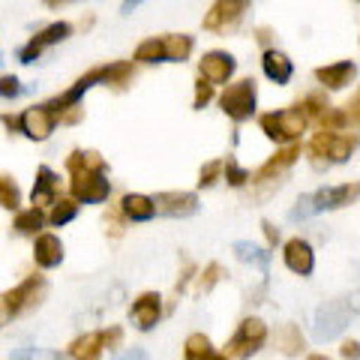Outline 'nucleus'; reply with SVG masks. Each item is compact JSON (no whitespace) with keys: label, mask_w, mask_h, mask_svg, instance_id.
Instances as JSON below:
<instances>
[{"label":"nucleus","mask_w":360,"mask_h":360,"mask_svg":"<svg viewBox=\"0 0 360 360\" xmlns=\"http://www.w3.org/2000/svg\"><path fill=\"white\" fill-rule=\"evenodd\" d=\"M25 94V84H21V78L15 72H0V99L4 103H13Z\"/></svg>","instance_id":"obj_34"},{"label":"nucleus","mask_w":360,"mask_h":360,"mask_svg":"<svg viewBox=\"0 0 360 360\" xmlns=\"http://www.w3.org/2000/svg\"><path fill=\"white\" fill-rule=\"evenodd\" d=\"M70 195L78 205H105L111 195L108 172H82L70 174Z\"/></svg>","instance_id":"obj_9"},{"label":"nucleus","mask_w":360,"mask_h":360,"mask_svg":"<svg viewBox=\"0 0 360 360\" xmlns=\"http://www.w3.org/2000/svg\"><path fill=\"white\" fill-rule=\"evenodd\" d=\"M103 330H84L78 333L75 340L70 342V348H66V354H70V360H99L103 357Z\"/></svg>","instance_id":"obj_23"},{"label":"nucleus","mask_w":360,"mask_h":360,"mask_svg":"<svg viewBox=\"0 0 360 360\" xmlns=\"http://www.w3.org/2000/svg\"><path fill=\"white\" fill-rule=\"evenodd\" d=\"M4 295H6L13 319H18V315H27V312L42 307V300L49 297V279H45L42 274H27L9 291H4Z\"/></svg>","instance_id":"obj_8"},{"label":"nucleus","mask_w":360,"mask_h":360,"mask_svg":"<svg viewBox=\"0 0 360 360\" xmlns=\"http://www.w3.org/2000/svg\"><path fill=\"white\" fill-rule=\"evenodd\" d=\"M54 129H58V115L49 105H27L25 111H18V135H25L27 141H49Z\"/></svg>","instance_id":"obj_10"},{"label":"nucleus","mask_w":360,"mask_h":360,"mask_svg":"<svg viewBox=\"0 0 360 360\" xmlns=\"http://www.w3.org/2000/svg\"><path fill=\"white\" fill-rule=\"evenodd\" d=\"M267 342V324L258 319V315H246L238 324V330L229 342H225V357L229 360H250L252 354H258Z\"/></svg>","instance_id":"obj_7"},{"label":"nucleus","mask_w":360,"mask_h":360,"mask_svg":"<svg viewBox=\"0 0 360 360\" xmlns=\"http://www.w3.org/2000/svg\"><path fill=\"white\" fill-rule=\"evenodd\" d=\"M340 354H342L345 360H360V342H357V340H345V342L340 345Z\"/></svg>","instance_id":"obj_43"},{"label":"nucleus","mask_w":360,"mask_h":360,"mask_svg":"<svg viewBox=\"0 0 360 360\" xmlns=\"http://www.w3.org/2000/svg\"><path fill=\"white\" fill-rule=\"evenodd\" d=\"M21 201H25V195H21L18 180L13 174L0 172V210L15 213V210H21Z\"/></svg>","instance_id":"obj_29"},{"label":"nucleus","mask_w":360,"mask_h":360,"mask_svg":"<svg viewBox=\"0 0 360 360\" xmlns=\"http://www.w3.org/2000/svg\"><path fill=\"white\" fill-rule=\"evenodd\" d=\"M262 70L274 84H288L291 75H295V63H291L288 54L276 51V49H264L262 54Z\"/></svg>","instance_id":"obj_22"},{"label":"nucleus","mask_w":360,"mask_h":360,"mask_svg":"<svg viewBox=\"0 0 360 360\" xmlns=\"http://www.w3.org/2000/svg\"><path fill=\"white\" fill-rule=\"evenodd\" d=\"M219 279H222V267H219L217 262L207 264V267H205V274L198 276V295H207V291H210L213 285H217Z\"/></svg>","instance_id":"obj_38"},{"label":"nucleus","mask_w":360,"mask_h":360,"mask_svg":"<svg viewBox=\"0 0 360 360\" xmlns=\"http://www.w3.org/2000/svg\"><path fill=\"white\" fill-rule=\"evenodd\" d=\"M120 217L127 222H150L156 217V207H153V195H144V193H127L120 198Z\"/></svg>","instance_id":"obj_21"},{"label":"nucleus","mask_w":360,"mask_h":360,"mask_svg":"<svg viewBox=\"0 0 360 360\" xmlns=\"http://www.w3.org/2000/svg\"><path fill=\"white\" fill-rule=\"evenodd\" d=\"M222 174H225V184L234 186V189L246 186V184H250V177H252L250 168H243L238 160H225L222 162Z\"/></svg>","instance_id":"obj_33"},{"label":"nucleus","mask_w":360,"mask_h":360,"mask_svg":"<svg viewBox=\"0 0 360 360\" xmlns=\"http://www.w3.org/2000/svg\"><path fill=\"white\" fill-rule=\"evenodd\" d=\"M60 198V174L51 165H39L33 174V186H30V205L33 207H51Z\"/></svg>","instance_id":"obj_16"},{"label":"nucleus","mask_w":360,"mask_h":360,"mask_svg":"<svg viewBox=\"0 0 360 360\" xmlns=\"http://www.w3.org/2000/svg\"><path fill=\"white\" fill-rule=\"evenodd\" d=\"M132 63H165V51H162V37H150L141 39L135 45Z\"/></svg>","instance_id":"obj_31"},{"label":"nucleus","mask_w":360,"mask_h":360,"mask_svg":"<svg viewBox=\"0 0 360 360\" xmlns=\"http://www.w3.org/2000/svg\"><path fill=\"white\" fill-rule=\"evenodd\" d=\"M184 360H213V345L205 333H189L184 342Z\"/></svg>","instance_id":"obj_32"},{"label":"nucleus","mask_w":360,"mask_h":360,"mask_svg":"<svg viewBox=\"0 0 360 360\" xmlns=\"http://www.w3.org/2000/svg\"><path fill=\"white\" fill-rule=\"evenodd\" d=\"M160 319H162V297L156 291H141L129 307V321L135 324V330L148 333L160 324Z\"/></svg>","instance_id":"obj_14"},{"label":"nucleus","mask_w":360,"mask_h":360,"mask_svg":"<svg viewBox=\"0 0 360 360\" xmlns=\"http://www.w3.org/2000/svg\"><path fill=\"white\" fill-rule=\"evenodd\" d=\"M234 70H238V60L229 51H207L198 60V78H205L210 84H229Z\"/></svg>","instance_id":"obj_17"},{"label":"nucleus","mask_w":360,"mask_h":360,"mask_svg":"<svg viewBox=\"0 0 360 360\" xmlns=\"http://www.w3.org/2000/svg\"><path fill=\"white\" fill-rule=\"evenodd\" d=\"M297 156H300V148L297 144H288V148H279L270 160L258 168V172L250 177L252 184H279V177H285V172L291 165L297 162Z\"/></svg>","instance_id":"obj_18"},{"label":"nucleus","mask_w":360,"mask_h":360,"mask_svg":"<svg viewBox=\"0 0 360 360\" xmlns=\"http://www.w3.org/2000/svg\"><path fill=\"white\" fill-rule=\"evenodd\" d=\"M13 321V312H9V303H6V295L0 291V330L6 328V324Z\"/></svg>","instance_id":"obj_47"},{"label":"nucleus","mask_w":360,"mask_h":360,"mask_svg":"<svg viewBox=\"0 0 360 360\" xmlns=\"http://www.w3.org/2000/svg\"><path fill=\"white\" fill-rule=\"evenodd\" d=\"M342 303H345L348 315H360V288H357V291H352V295H348Z\"/></svg>","instance_id":"obj_46"},{"label":"nucleus","mask_w":360,"mask_h":360,"mask_svg":"<svg viewBox=\"0 0 360 360\" xmlns=\"http://www.w3.org/2000/svg\"><path fill=\"white\" fill-rule=\"evenodd\" d=\"M0 127H4L9 135H18V115H13V111H4V115H0Z\"/></svg>","instance_id":"obj_44"},{"label":"nucleus","mask_w":360,"mask_h":360,"mask_svg":"<svg viewBox=\"0 0 360 360\" xmlns=\"http://www.w3.org/2000/svg\"><path fill=\"white\" fill-rule=\"evenodd\" d=\"M357 78V63L354 60H336L328 66H319L315 70V82L328 90H342Z\"/></svg>","instance_id":"obj_20"},{"label":"nucleus","mask_w":360,"mask_h":360,"mask_svg":"<svg viewBox=\"0 0 360 360\" xmlns=\"http://www.w3.org/2000/svg\"><path fill=\"white\" fill-rule=\"evenodd\" d=\"M307 360H330V357H324V354H309Z\"/></svg>","instance_id":"obj_52"},{"label":"nucleus","mask_w":360,"mask_h":360,"mask_svg":"<svg viewBox=\"0 0 360 360\" xmlns=\"http://www.w3.org/2000/svg\"><path fill=\"white\" fill-rule=\"evenodd\" d=\"M360 198V180H348V184L340 186H324L319 193H309V195H300L297 205L288 210V219H309V217H319L324 210H342L348 205H354Z\"/></svg>","instance_id":"obj_2"},{"label":"nucleus","mask_w":360,"mask_h":360,"mask_svg":"<svg viewBox=\"0 0 360 360\" xmlns=\"http://www.w3.org/2000/svg\"><path fill=\"white\" fill-rule=\"evenodd\" d=\"M115 360H150L144 348H127V352H120Z\"/></svg>","instance_id":"obj_45"},{"label":"nucleus","mask_w":360,"mask_h":360,"mask_svg":"<svg viewBox=\"0 0 360 360\" xmlns=\"http://www.w3.org/2000/svg\"><path fill=\"white\" fill-rule=\"evenodd\" d=\"M246 9H250V0H213V6L201 18V27L210 33H229L240 25Z\"/></svg>","instance_id":"obj_11"},{"label":"nucleus","mask_w":360,"mask_h":360,"mask_svg":"<svg viewBox=\"0 0 360 360\" xmlns=\"http://www.w3.org/2000/svg\"><path fill=\"white\" fill-rule=\"evenodd\" d=\"M13 234H18V238H37V234L45 229V210L42 207H21V210H15L13 213Z\"/></svg>","instance_id":"obj_24"},{"label":"nucleus","mask_w":360,"mask_h":360,"mask_svg":"<svg viewBox=\"0 0 360 360\" xmlns=\"http://www.w3.org/2000/svg\"><path fill=\"white\" fill-rule=\"evenodd\" d=\"M300 108H303V115H307V117H321L330 105H328V99H324V96L309 94L307 99H303V105H300Z\"/></svg>","instance_id":"obj_39"},{"label":"nucleus","mask_w":360,"mask_h":360,"mask_svg":"<svg viewBox=\"0 0 360 360\" xmlns=\"http://www.w3.org/2000/svg\"><path fill=\"white\" fill-rule=\"evenodd\" d=\"M30 258H33V264H37L39 270H54V267L63 264L66 246H63V240L54 231H39L37 238H33Z\"/></svg>","instance_id":"obj_13"},{"label":"nucleus","mask_w":360,"mask_h":360,"mask_svg":"<svg viewBox=\"0 0 360 360\" xmlns=\"http://www.w3.org/2000/svg\"><path fill=\"white\" fill-rule=\"evenodd\" d=\"M0 63H4V54H0Z\"/></svg>","instance_id":"obj_54"},{"label":"nucleus","mask_w":360,"mask_h":360,"mask_svg":"<svg viewBox=\"0 0 360 360\" xmlns=\"http://www.w3.org/2000/svg\"><path fill=\"white\" fill-rule=\"evenodd\" d=\"M120 345H123V328H117V324H108V328L103 330V348H105V352H117Z\"/></svg>","instance_id":"obj_42"},{"label":"nucleus","mask_w":360,"mask_h":360,"mask_svg":"<svg viewBox=\"0 0 360 360\" xmlns=\"http://www.w3.org/2000/svg\"><path fill=\"white\" fill-rule=\"evenodd\" d=\"M348 328V309L342 300H330V303H321L315 309V321H312V333L319 342H330L336 340L342 330Z\"/></svg>","instance_id":"obj_12"},{"label":"nucleus","mask_w":360,"mask_h":360,"mask_svg":"<svg viewBox=\"0 0 360 360\" xmlns=\"http://www.w3.org/2000/svg\"><path fill=\"white\" fill-rule=\"evenodd\" d=\"M219 108L225 117H231L234 123H243L255 115L258 108V84L255 78H240V82L229 84L219 94Z\"/></svg>","instance_id":"obj_6"},{"label":"nucleus","mask_w":360,"mask_h":360,"mask_svg":"<svg viewBox=\"0 0 360 360\" xmlns=\"http://www.w3.org/2000/svg\"><path fill=\"white\" fill-rule=\"evenodd\" d=\"M219 174H222V160L205 162V165H201V172H198V186H201V189H210V186L219 180Z\"/></svg>","instance_id":"obj_35"},{"label":"nucleus","mask_w":360,"mask_h":360,"mask_svg":"<svg viewBox=\"0 0 360 360\" xmlns=\"http://www.w3.org/2000/svg\"><path fill=\"white\" fill-rule=\"evenodd\" d=\"M193 49H195V39L189 37V33H165V37H162L165 63H184V60H189Z\"/></svg>","instance_id":"obj_27"},{"label":"nucleus","mask_w":360,"mask_h":360,"mask_svg":"<svg viewBox=\"0 0 360 360\" xmlns=\"http://www.w3.org/2000/svg\"><path fill=\"white\" fill-rule=\"evenodd\" d=\"M213 360H229V357H225V354H213Z\"/></svg>","instance_id":"obj_53"},{"label":"nucleus","mask_w":360,"mask_h":360,"mask_svg":"<svg viewBox=\"0 0 360 360\" xmlns=\"http://www.w3.org/2000/svg\"><path fill=\"white\" fill-rule=\"evenodd\" d=\"M75 33V25L72 21H51V25H45V27H39L33 37L25 42V45H18L15 49V60L18 63H25V66H30V63H37L39 58L49 49H54V45H60V42H66Z\"/></svg>","instance_id":"obj_5"},{"label":"nucleus","mask_w":360,"mask_h":360,"mask_svg":"<svg viewBox=\"0 0 360 360\" xmlns=\"http://www.w3.org/2000/svg\"><path fill=\"white\" fill-rule=\"evenodd\" d=\"M231 250H234V258H238V262L250 264L262 276H267V270H270V252L267 250H262V246L252 243V240H238Z\"/></svg>","instance_id":"obj_26"},{"label":"nucleus","mask_w":360,"mask_h":360,"mask_svg":"<svg viewBox=\"0 0 360 360\" xmlns=\"http://www.w3.org/2000/svg\"><path fill=\"white\" fill-rule=\"evenodd\" d=\"M66 172L70 174H82V172H108V162L103 153L96 150H84V148H75L70 150V156H66Z\"/></svg>","instance_id":"obj_25"},{"label":"nucleus","mask_w":360,"mask_h":360,"mask_svg":"<svg viewBox=\"0 0 360 360\" xmlns=\"http://www.w3.org/2000/svg\"><path fill=\"white\" fill-rule=\"evenodd\" d=\"M357 148V135H345V132H315L309 141V156L315 168H328V165H340L348 162Z\"/></svg>","instance_id":"obj_4"},{"label":"nucleus","mask_w":360,"mask_h":360,"mask_svg":"<svg viewBox=\"0 0 360 360\" xmlns=\"http://www.w3.org/2000/svg\"><path fill=\"white\" fill-rule=\"evenodd\" d=\"M258 42L270 45V27H258Z\"/></svg>","instance_id":"obj_51"},{"label":"nucleus","mask_w":360,"mask_h":360,"mask_svg":"<svg viewBox=\"0 0 360 360\" xmlns=\"http://www.w3.org/2000/svg\"><path fill=\"white\" fill-rule=\"evenodd\" d=\"M13 360H63L60 352H54V348H21V352L13 357Z\"/></svg>","instance_id":"obj_36"},{"label":"nucleus","mask_w":360,"mask_h":360,"mask_svg":"<svg viewBox=\"0 0 360 360\" xmlns=\"http://www.w3.org/2000/svg\"><path fill=\"white\" fill-rule=\"evenodd\" d=\"M342 117H345V127L360 129V87L354 90V96L342 105Z\"/></svg>","instance_id":"obj_37"},{"label":"nucleus","mask_w":360,"mask_h":360,"mask_svg":"<svg viewBox=\"0 0 360 360\" xmlns=\"http://www.w3.org/2000/svg\"><path fill=\"white\" fill-rule=\"evenodd\" d=\"M153 207L160 217H172V219H186L198 213V195L195 193H184V189H172V193H160L153 195Z\"/></svg>","instance_id":"obj_15"},{"label":"nucleus","mask_w":360,"mask_h":360,"mask_svg":"<svg viewBox=\"0 0 360 360\" xmlns=\"http://www.w3.org/2000/svg\"><path fill=\"white\" fill-rule=\"evenodd\" d=\"M135 78V63L132 60H111V63H103V66H90L87 72H82L75 82L63 90V94L51 96L49 105L54 115H63L70 108H82L84 96L90 94L94 87H111V90H127Z\"/></svg>","instance_id":"obj_1"},{"label":"nucleus","mask_w":360,"mask_h":360,"mask_svg":"<svg viewBox=\"0 0 360 360\" xmlns=\"http://www.w3.org/2000/svg\"><path fill=\"white\" fill-rule=\"evenodd\" d=\"M123 231H127V219L120 217V210H108L105 213V234H111V238H123Z\"/></svg>","instance_id":"obj_41"},{"label":"nucleus","mask_w":360,"mask_h":360,"mask_svg":"<svg viewBox=\"0 0 360 360\" xmlns=\"http://www.w3.org/2000/svg\"><path fill=\"white\" fill-rule=\"evenodd\" d=\"M262 231H264V238H267L270 246H276V243H279V229H276L274 222H267V219H264V222H262Z\"/></svg>","instance_id":"obj_48"},{"label":"nucleus","mask_w":360,"mask_h":360,"mask_svg":"<svg viewBox=\"0 0 360 360\" xmlns=\"http://www.w3.org/2000/svg\"><path fill=\"white\" fill-rule=\"evenodd\" d=\"M283 262H285V267L291 270V274L309 276L312 270H315V252H312L309 240H303V238L285 240V246H283Z\"/></svg>","instance_id":"obj_19"},{"label":"nucleus","mask_w":360,"mask_h":360,"mask_svg":"<svg viewBox=\"0 0 360 360\" xmlns=\"http://www.w3.org/2000/svg\"><path fill=\"white\" fill-rule=\"evenodd\" d=\"M303 333H300V328L297 324H283V328L276 330V348L283 354H288V357H295V354H300L303 352Z\"/></svg>","instance_id":"obj_30"},{"label":"nucleus","mask_w":360,"mask_h":360,"mask_svg":"<svg viewBox=\"0 0 360 360\" xmlns=\"http://www.w3.org/2000/svg\"><path fill=\"white\" fill-rule=\"evenodd\" d=\"M210 99H213V84L205 82V78H198V82H195V96H193V108L201 111L210 103Z\"/></svg>","instance_id":"obj_40"},{"label":"nucleus","mask_w":360,"mask_h":360,"mask_svg":"<svg viewBox=\"0 0 360 360\" xmlns=\"http://www.w3.org/2000/svg\"><path fill=\"white\" fill-rule=\"evenodd\" d=\"M141 4H144V0H123V4H120V13H123V15H129L132 9H139Z\"/></svg>","instance_id":"obj_49"},{"label":"nucleus","mask_w":360,"mask_h":360,"mask_svg":"<svg viewBox=\"0 0 360 360\" xmlns=\"http://www.w3.org/2000/svg\"><path fill=\"white\" fill-rule=\"evenodd\" d=\"M78 207H82V205H78L72 195H60L49 207V213H45V225H51V229H66L70 222H75Z\"/></svg>","instance_id":"obj_28"},{"label":"nucleus","mask_w":360,"mask_h":360,"mask_svg":"<svg viewBox=\"0 0 360 360\" xmlns=\"http://www.w3.org/2000/svg\"><path fill=\"white\" fill-rule=\"evenodd\" d=\"M66 4H72V0H42V6H49V9H60Z\"/></svg>","instance_id":"obj_50"},{"label":"nucleus","mask_w":360,"mask_h":360,"mask_svg":"<svg viewBox=\"0 0 360 360\" xmlns=\"http://www.w3.org/2000/svg\"><path fill=\"white\" fill-rule=\"evenodd\" d=\"M307 123H309V117L303 115L300 105L267 111V115L258 117V127H262V132L267 135L270 141H276V144H295L300 135L307 132Z\"/></svg>","instance_id":"obj_3"}]
</instances>
